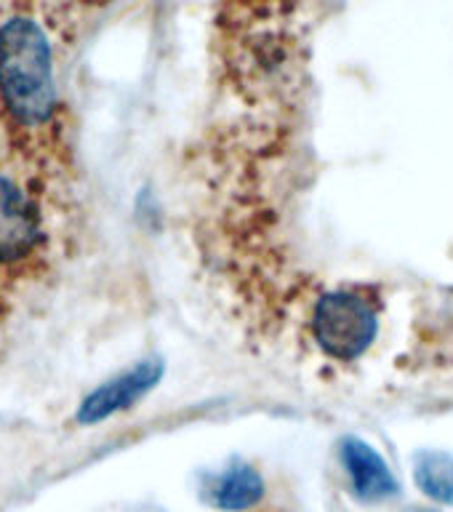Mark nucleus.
I'll return each mask as SVG.
<instances>
[{
  "label": "nucleus",
  "instance_id": "f257e3e1",
  "mask_svg": "<svg viewBox=\"0 0 453 512\" xmlns=\"http://www.w3.org/2000/svg\"><path fill=\"white\" fill-rule=\"evenodd\" d=\"M48 16L51 11L40 0H16L0 16V120L11 147L30 166H48L64 150Z\"/></svg>",
  "mask_w": 453,
  "mask_h": 512
},
{
  "label": "nucleus",
  "instance_id": "f03ea898",
  "mask_svg": "<svg viewBox=\"0 0 453 512\" xmlns=\"http://www.w3.org/2000/svg\"><path fill=\"white\" fill-rule=\"evenodd\" d=\"M46 259L48 230L38 195L0 168V312L38 278Z\"/></svg>",
  "mask_w": 453,
  "mask_h": 512
},
{
  "label": "nucleus",
  "instance_id": "7ed1b4c3",
  "mask_svg": "<svg viewBox=\"0 0 453 512\" xmlns=\"http://www.w3.org/2000/svg\"><path fill=\"white\" fill-rule=\"evenodd\" d=\"M310 328L315 342L331 360L355 363L379 336V312L360 291H328L312 307Z\"/></svg>",
  "mask_w": 453,
  "mask_h": 512
},
{
  "label": "nucleus",
  "instance_id": "20e7f679",
  "mask_svg": "<svg viewBox=\"0 0 453 512\" xmlns=\"http://www.w3.org/2000/svg\"><path fill=\"white\" fill-rule=\"evenodd\" d=\"M166 374V363L160 358L139 360L136 366L126 368L123 374L112 376L96 390H91L78 406V424L91 427V424L107 422L110 416L123 414L128 408H134L142 398H147L160 384Z\"/></svg>",
  "mask_w": 453,
  "mask_h": 512
},
{
  "label": "nucleus",
  "instance_id": "39448f33",
  "mask_svg": "<svg viewBox=\"0 0 453 512\" xmlns=\"http://www.w3.org/2000/svg\"><path fill=\"white\" fill-rule=\"evenodd\" d=\"M339 456H342L344 472L350 478L352 494L363 504L387 502V499H395L400 494L395 472L368 440L347 435L339 443Z\"/></svg>",
  "mask_w": 453,
  "mask_h": 512
},
{
  "label": "nucleus",
  "instance_id": "423d86ee",
  "mask_svg": "<svg viewBox=\"0 0 453 512\" xmlns=\"http://www.w3.org/2000/svg\"><path fill=\"white\" fill-rule=\"evenodd\" d=\"M264 478L254 464L232 459L222 472L208 480L206 499L222 512H246L262 502Z\"/></svg>",
  "mask_w": 453,
  "mask_h": 512
},
{
  "label": "nucleus",
  "instance_id": "0eeeda50",
  "mask_svg": "<svg viewBox=\"0 0 453 512\" xmlns=\"http://www.w3.org/2000/svg\"><path fill=\"white\" fill-rule=\"evenodd\" d=\"M414 480L427 499L453 504V456L440 448H422L414 454Z\"/></svg>",
  "mask_w": 453,
  "mask_h": 512
},
{
  "label": "nucleus",
  "instance_id": "6e6552de",
  "mask_svg": "<svg viewBox=\"0 0 453 512\" xmlns=\"http://www.w3.org/2000/svg\"><path fill=\"white\" fill-rule=\"evenodd\" d=\"M238 8H251V11H262V14L286 16L288 3L291 0H232Z\"/></svg>",
  "mask_w": 453,
  "mask_h": 512
},
{
  "label": "nucleus",
  "instance_id": "1a4fd4ad",
  "mask_svg": "<svg viewBox=\"0 0 453 512\" xmlns=\"http://www.w3.org/2000/svg\"><path fill=\"white\" fill-rule=\"evenodd\" d=\"M414 512H438V510H414Z\"/></svg>",
  "mask_w": 453,
  "mask_h": 512
}]
</instances>
